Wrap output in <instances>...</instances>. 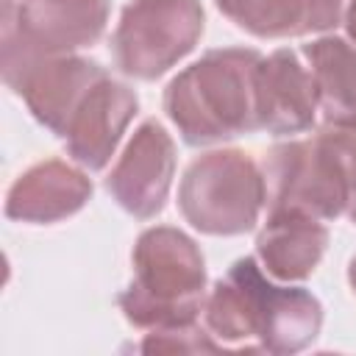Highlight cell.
Returning a JSON list of instances; mask_svg holds the SVG:
<instances>
[{
  "mask_svg": "<svg viewBox=\"0 0 356 356\" xmlns=\"http://www.w3.org/2000/svg\"><path fill=\"white\" fill-rule=\"evenodd\" d=\"M206 325L220 342L259 339L270 353H298L312 345L323 325V309L300 286H275L256 259L231 264L203 303Z\"/></svg>",
  "mask_w": 356,
  "mask_h": 356,
  "instance_id": "1",
  "label": "cell"
},
{
  "mask_svg": "<svg viewBox=\"0 0 356 356\" xmlns=\"http://www.w3.org/2000/svg\"><path fill=\"white\" fill-rule=\"evenodd\" d=\"M250 47L209 50L175 75L164 92V108L184 142L211 145L234 139L256 125V67Z\"/></svg>",
  "mask_w": 356,
  "mask_h": 356,
  "instance_id": "2",
  "label": "cell"
},
{
  "mask_svg": "<svg viewBox=\"0 0 356 356\" xmlns=\"http://www.w3.org/2000/svg\"><path fill=\"white\" fill-rule=\"evenodd\" d=\"M206 267L197 245L178 228H147L134 248V281L120 309L139 328L192 325L203 312Z\"/></svg>",
  "mask_w": 356,
  "mask_h": 356,
  "instance_id": "3",
  "label": "cell"
},
{
  "mask_svg": "<svg viewBox=\"0 0 356 356\" xmlns=\"http://www.w3.org/2000/svg\"><path fill=\"white\" fill-rule=\"evenodd\" d=\"M264 203V172L239 150H211L195 159L178 189V206L186 222L214 236L250 231Z\"/></svg>",
  "mask_w": 356,
  "mask_h": 356,
  "instance_id": "4",
  "label": "cell"
},
{
  "mask_svg": "<svg viewBox=\"0 0 356 356\" xmlns=\"http://www.w3.org/2000/svg\"><path fill=\"white\" fill-rule=\"evenodd\" d=\"M108 0H3V75L42 56H67L100 39Z\"/></svg>",
  "mask_w": 356,
  "mask_h": 356,
  "instance_id": "5",
  "label": "cell"
},
{
  "mask_svg": "<svg viewBox=\"0 0 356 356\" xmlns=\"http://www.w3.org/2000/svg\"><path fill=\"white\" fill-rule=\"evenodd\" d=\"M200 33V0H131L111 39L114 61L125 75L153 81L178 64Z\"/></svg>",
  "mask_w": 356,
  "mask_h": 356,
  "instance_id": "6",
  "label": "cell"
},
{
  "mask_svg": "<svg viewBox=\"0 0 356 356\" xmlns=\"http://www.w3.org/2000/svg\"><path fill=\"white\" fill-rule=\"evenodd\" d=\"M264 181L270 211H300L317 220H334L348 211L345 170L323 131L312 139L273 147L264 161Z\"/></svg>",
  "mask_w": 356,
  "mask_h": 356,
  "instance_id": "7",
  "label": "cell"
},
{
  "mask_svg": "<svg viewBox=\"0 0 356 356\" xmlns=\"http://www.w3.org/2000/svg\"><path fill=\"white\" fill-rule=\"evenodd\" d=\"M106 70L81 56H42L3 75L6 83L25 97L33 117L56 136H64L72 114Z\"/></svg>",
  "mask_w": 356,
  "mask_h": 356,
  "instance_id": "8",
  "label": "cell"
},
{
  "mask_svg": "<svg viewBox=\"0 0 356 356\" xmlns=\"http://www.w3.org/2000/svg\"><path fill=\"white\" fill-rule=\"evenodd\" d=\"M172 172L175 145L156 120H147L136 128L125 153L114 164L106 186L128 214L147 220L164 209Z\"/></svg>",
  "mask_w": 356,
  "mask_h": 356,
  "instance_id": "9",
  "label": "cell"
},
{
  "mask_svg": "<svg viewBox=\"0 0 356 356\" xmlns=\"http://www.w3.org/2000/svg\"><path fill=\"white\" fill-rule=\"evenodd\" d=\"M320 111L314 75L292 50L261 56L256 67V125L270 134H300Z\"/></svg>",
  "mask_w": 356,
  "mask_h": 356,
  "instance_id": "10",
  "label": "cell"
},
{
  "mask_svg": "<svg viewBox=\"0 0 356 356\" xmlns=\"http://www.w3.org/2000/svg\"><path fill=\"white\" fill-rule=\"evenodd\" d=\"M136 114V95L103 75L72 114L64 139L70 156L86 170H103Z\"/></svg>",
  "mask_w": 356,
  "mask_h": 356,
  "instance_id": "11",
  "label": "cell"
},
{
  "mask_svg": "<svg viewBox=\"0 0 356 356\" xmlns=\"http://www.w3.org/2000/svg\"><path fill=\"white\" fill-rule=\"evenodd\" d=\"M92 197V181L58 161H42L22 172L6 197V214L19 222H56L72 217Z\"/></svg>",
  "mask_w": 356,
  "mask_h": 356,
  "instance_id": "12",
  "label": "cell"
},
{
  "mask_svg": "<svg viewBox=\"0 0 356 356\" xmlns=\"http://www.w3.org/2000/svg\"><path fill=\"white\" fill-rule=\"evenodd\" d=\"M328 245L325 225L300 211H270L256 253L270 275L281 281H300L314 273Z\"/></svg>",
  "mask_w": 356,
  "mask_h": 356,
  "instance_id": "13",
  "label": "cell"
},
{
  "mask_svg": "<svg viewBox=\"0 0 356 356\" xmlns=\"http://www.w3.org/2000/svg\"><path fill=\"white\" fill-rule=\"evenodd\" d=\"M220 11L261 39L328 31L342 19V0H217Z\"/></svg>",
  "mask_w": 356,
  "mask_h": 356,
  "instance_id": "14",
  "label": "cell"
},
{
  "mask_svg": "<svg viewBox=\"0 0 356 356\" xmlns=\"http://www.w3.org/2000/svg\"><path fill=\"white\" fill-rule=\"evenodd\" d=\"M303 53L325 125L356 128V47L339 36H323L306 44Z\"/></svg>",
  "mask_w": 356,
  "mask_h": 356,
  "instance_id": "15",
  "label": "cell"
},
{
  "mask_svg": "<svg viewBox=\"0 0 356 356\" xmlns=\"http://www.w3.org/2000/svg\"><path fill=\"white\" fill-rule=\"evenodd\" d=\"M222 342H214L211 334L192 325H175V328H159L150 331L142 342L145 353H200V350H220Z\"/></svg>",
  "mask_w": 356,
  "mask_h": 356,
  "instance_id": "16",
  "label": "cell"
},
{
  "mask_svg": "<svg viewBox=\"0 0 356 356\" xmlns=\"http://www.w3.org/2000/svg\"><path fill=\"white\" fill-rule=\"evenodd\" d=\"M323 134L328 136V142L334 145V150L342 161L345 181H348V214L356 222V128L323 125Z\"/></svg>",
  "mask_w": 356,
  "mask_h": 356,
  "instance_id": "17",
  "label": "cell"
},
{
  "mask_svg": "<svg viewBox=\"0 0 356 356\" xmlns=\"http://www.w3.org/2000/svg\"><path fill=\"white\" fill-rule=\"evenodd\" d=\"M342 22H345V31H348V36L356 42V0H350V6L345 8V14H342Z\"/></svg>",
  "mask_w": 356,
  "mask_h": 356,
  "instance_id": "18",
  "label": "cell"
},
{
  "mask_svg": "<svg viewBox=\"0 0 356 356\" xmlns=\"http://www.w3.org/2000/svg\"><path fill=\"white\" fill-rule=\"evenodd\" d=\"M348 281H350V286H353V292H356V256H353V261H350V270H348Z\"/></svg>",
  "mask_w": 356,
  "mask_h": 356,
  "instance_id": "19",
  "label": "cell"
}]
</instances>
